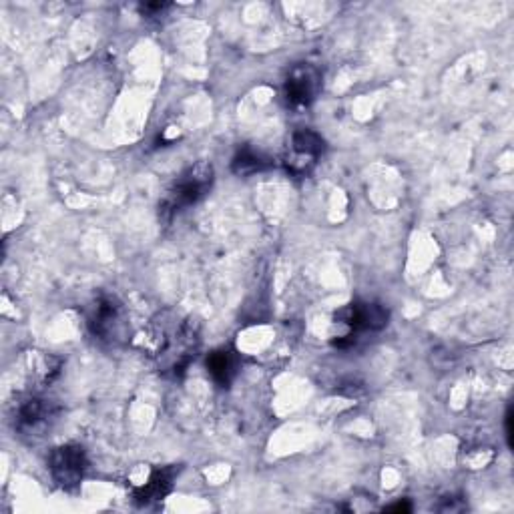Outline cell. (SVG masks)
Instances as JSON below:
<instances>
[{
    "label": "cell",
    "mask_w": 514,
    "mask_h": 514,
    "mask_svg": "<svg viewBox=\"0 0 514 514\" xmlns=\"http://www.w3.org/2000/svg\"><path fill=\"white\" fill-rule=\"evenodd\" d=\"M87 466H89L87 454L79 444L59 446L51 452V458H49L51 476L65 490L77 488L81 484V480L85 478Z\"/></svg>",
    "instance_id": "3"
},
{
    "label": "cell",
    "mask_w": 514,
    "mask_h": 514,
    "mask_svg": "<svg viewBox=\"0 0 514 514\" xmlns=\"http://www.w3.org/2000/svg\"><path fill=\"white\" fill-rule=\"evenodd\" d=\"M175 474H179V468H163V470H151L141 482L135 486V500L139 504H149L163 500L173 490Z\"/></svg>",
    "instance_id": "7"
},
{
    "label": "cell",
    "mask_w": 514,
    "mask_h": 514,
    "mask_svg": "<svg viewBox=\"0 0 514 514\" xmlns=\"http://www.w3.org/2000/svg\"><path fill=\"white\" fill-rule=\"evenodd\" d=\"M231 167H233V173H237V175H251V173L268 169L270 161L264 159L260 153H255L251 149H243L241 153H237Z\"/></svg>",
    "instance_id": "10"
},
{
    "label": "cell",
    "mask_w": 514,
    "mask_h": 514,
    "mask_svg": "<svg viewBox=\"0 0 514 514\" xmlns=\"http://www.w3.org/2000/svg\"><path fill=\"white\" fill-rule=\"evenodd\" d=\"M326 151V141L312 129H298L290 139V155H286L288 171L296 175L308 173L322 153Z\"/></svg>",
    "instance_id": "5"
},
{
    "label": "cell",
    "mask_w": 514,
    "mask_h": 514,
    "mask_svg": "<svg viewBox=\"0 0 514 514\" xmlns=\"http://www.w3.org/2000/svg\"><path fill=\"white\" fill-rule=\"evenodd\" d=\"M51 416L53 410L43 398H29L17 410V428L23 432H37L49 424Z\"/></svg>",
    "instance_id": "8"
},
{
    "label": "cell",
    "mask_w": 514,
    "mask_h": 514,
    "mask_svg": "<svg viewBox=\"0 0 514 514\" xmlns=\"http://www.w3.org/2000/svg\"><path fill=\"white\" fill-rule=\"evenodd\" d=\"M386 510H394V512H410V510H412V506H410L408 502H396V504L388 506Z\"/></svg>",
    "instance_id": "11"
},
{
    "label": "cell",
    "mask_w": 514,
    "mask_h": 514,
    "mask_svg": "<svg viewBox=\"0 0 514 514\" xmlns=\"http://www.w3.org/2000/svg\"><path fill=\"white\" fill-rule=\"evenodd\" d=\"M207 370L217 386L229 388L233 378L237 376V356L231 350H215L207 358Z\"/></svg>",
    "instance_id": "9"
},
{
    "label": "cell",
    "mask_w": 514,
    "mask_h": 514,
    "mask_svg": "<svg viewBox=\"0 0 514 514\" xmlns=\"http://www.w3.org/2000/svg\"><path fill=\"white\" fill-rule=\"evenodd\" d=\"M322 91V73L310 63L296 65L286 79L284 97L292 109L310 107Z\"/></svg>",
    "instance_id": "4"
},
{
    "label": "cell",
    "mask_w": 514,
    "mask_h": 514,
    "mask_svg": "<svg viewBox=\"0 0 514 514\" xmlns=\"http://www.w3.org/2000/svg\"><path fill=\"white\" fill-rule=\"evenodd\" d=\"M390 314L380 304H350L336 314V322L348 326L352 334L380 332L388 326Z\"/></svg>",
    "instance_id": "6"
},
{
    "label": "cell",
    "mask_w": 514,
    "mask_h": 514,
    "mask_svg": "<svg viewBox=\"0 0 514 514\" xmlns=\"http://www.w3.org/2000/svg\"><path fill=\"white\" fill-rule=\"evenodd\" d=\"M87 324L91 334L103 342L119 344L127 338L125 310L111 296H101L91 304L87 314Z\"/></svg>",
    "instance_id": "2"
},
{
    "label": "cell",
    "mask_w": 514,
    "mask_h": 514,
    "mask_svg": "<svg viewBox=\"0 0 514 514\" xmlns=\"http://www.w3.org/2000/svg\"><path fill=\"white\" fill-rule=\"evenodd\" d=\"M213 167L209 163H197L189 167L169 189L167 199L161 203V215L167 219L177 211L195 205L201 197H205L213 185Z\"/></svg>",
    "instance_id": "1"
}]
</instances>
